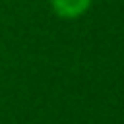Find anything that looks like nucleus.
Returning a JSON list of instances; mask_svg holds the SVG:
<instances>
[{
  "mask_svg": "<svg viewBox=\"0 0 124 124\" xmlns=\"http://www.w3.org/2000/svg\"><path fill=\"white\" fill-rule=\"evenodd\" d=\"M93 0H50V6L54 14L62 19H78L81 17L89 8Z\"/></svg>",
  "mask_w": 124,
  "mask_h": 124,
  "instance_id": "1",
  "label": "nucleus"
}]
</instances>
